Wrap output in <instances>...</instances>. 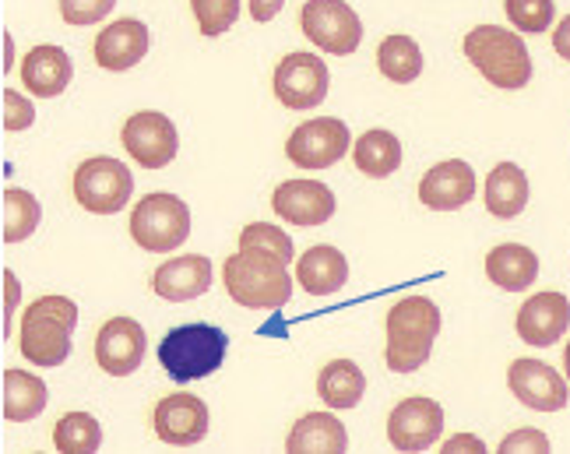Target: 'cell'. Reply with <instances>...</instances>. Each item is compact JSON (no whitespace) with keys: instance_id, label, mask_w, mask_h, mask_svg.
<instances>
[{"instance_id":"cell-1","label":"cell","mask_w":570,"mask_h":454,"mask_svg":"<svg viewBox=\"0 0 570 454\" xmlns=\"http://www.w3.org/2000/svg\"><path fill=\"white\" fill-rule=\"evenodd\" d=\"M223 283L236 307L247 310H282L293 296L289 265L254 247H239V254L229 257L223 268Z\"/></svg>"},{"instance_id":"cell-2","label":"cell","mask_w":570,"mask_h":454,"mask_svg":"<svg viewBox=\"0 0 570 454\" xmlns=\"http://www.w3.org/2000/svg\"><path fill=\"white\" fill-rule=\"evenodd\" d=\"M441 335V307L426 296H405L387 310V371L412 374L430 359Z\"/></svg>"},{"instance_id":"cell-3","label":"cell","mask_w":570,"mask_h":454,"mask_svg":"<svg viewBox=\"0 0 570 454\" xmlns=\"http://www.w3.org/2000/svg\"><path fill=\"white\" fill-rule=\"evenodd\" d=\"M226 353H229V335L208 320L169 328L159 342V363L177 384L212 377L223 366Z\"/></svg>"},{"instance_id":"cell-4","label":"cell","mask_w":570,"mask_h":454,"mask_svg":"<svg viewBox=\"0 0 570 454\" xmlns=\"http://www.w3.org/2000/svg\"><path fill=\"white\" fill-rule=\"evenodd\" d=\"M78 328V307L68 296H39L21 317V356L36 366H60L71 356V335Z\"/></svg>"},{"instance_id":"cell-5","label":"cell","mask_w":570,"mask_h":454,"mask_svg":"<svg viewBox=\"0 0 570 454\" xmlns=\"http://www.w3.org/2000/svg\"><path fill=\"white\" fill-rule=\"evenodd\" d=\"M462 50L472 60V68L490 85H497V89H524L532 81L529 47L511 29L479 26L465 36Z\"/></svg>"},{"instance_id":"cell-6","label":"cell","mask_w":570,"mask_h":454,"mask_svg":"<svg viewBox=\"0 0 570 454\" xmlns=\"http://www.w3.org/2000/svg\"><path fill=\"white\" fill-rule=\"evenodd\" d=\"M130 236L148 254L177 250L190 236V208L166 190L148 194L130 211Z\"/></svg>"},{"instance_id":"cell-7","label":"cell","mask_w":570,"mask_h":454,"mask_svg":"<svg viewBox=\"0 0 570 454\" xmlns=\"http://www.w3.org/2000/svg\"><path fill=\"white\" fill-rule=\"evenodd\" d=\"M130 194H135V177H130V169L114 156L85 159L75 169V198L85 211L117 215L130 201Z\"/></svg>"},{"instance_id":"cell-8","label":"cell","mask_w":570,"mask_h":454,"mask_svg":"<svg viewBox=\"0 0 570 454\" xmlns=\"http://www.w3.org/2000/svg\"><path fill=\"white\" fill-rule=\"evenodd\" d=\"M303 36L332 57H348L363 42V21L345 0H306L299 11Z\"/></svg>"},{"instance_id":"cell-9","label":"cell","mask_w":570,"mask_h":454,"mask_svg":"<svg viewBox=\"0 0 570 454\" xmlns=\"http://www.w3.org/2000/svg\"><path fill=\"white\" fill-rule=\"evenodd\" d=\"M120 145L141 169H166L180 151L177 127H173V120L166 114H156V110L130 114L124 124Z\"/></svg>"},{"instance_id":"cell-10","label":"cell","mask_w":570,"mask_h":454,"mask_svg":"<svg viewBox=\"0 0 570 454\" xmlns=\"http://www.w3.org/2000/svg\"><path fill=\"white\" fill-rule=\"evenodd\" d=\"M327 63L317 53H289L275 68V96L285 110H317L327 99Z\"/></svg>"},{"instance_id":"cell-11","label":"cell","mask_w":570,"mask_h":454,"mask_svg":"<svg viewBox=\"0 0 570 454\" xmlns=\"http://www.w3.org/2000/svg\"><path fill=\"white\" fill-rule=\"evenodd\" d=\"M348 127L338 117H317L299 124L293 138L285 141V156L293 159V166L299 169H327L338 159H345L348 151Z\"/></svg>"},{"instance_id":"cell-12","label":"cell","mask_w":570,"mask_h":454,"mask_svg":"<svg viewBox=\"0 0 570 454\" xmlns=\"http://www.w3.org/2000/svg\"><path fill=\"white\" fill-rule=\"evenodd\" d=\"M444 434V408L426 395L399 402L387 416V441L394 451H426Z\"/></svg>"},{"instance_id":"cell-13","label":"cell","mask_w":570,"mask_h":454,"mask_svg":"<svg viewBox=\"0 0 570 454\" xmlns=\"http://www.w3.org/2000/svg\"><path fill=\"white\" fill-rule=\"evenodd\" d=\"M151 426H156V437L169 447H190L202 444L208 437V405L197 395H166L156 413H151Z\"/></svg>"},{"instance_id":"cell-14","label":"cell","mask_w":570,"mask_h":454,"mask_svg":"<svg viewBox=\"0 0 570 454\" xmlns=\"http://www.w3.org/2000/svg\"><path fill=\"white\" fill-rule=\"evenodd\" d=\"M272 208L289 226L314 229L335 215V194L321 180H285L272 194Z\"/></svg>"},{"instance_id":"cell-15","label":"cell","mask_w":570,"mask_h":454,"mask_svg":"<svg viewBox=\"0 0 570 454\" xmlns=\"http://www.w3.org/2000/svg\"><path fill=\"white\" fill-rule=\"evenodd\" d=\"M145 353H148L145 328L135 317L106 320L96 335V363L109 377H130L141 366Z\"/></svg>"},{"instance_id":"cell-16","label":"cell","mask_w":570,"mask_h":454,"mask_svg":"<svg viewBox=\"0 0 570 454\" xmlns=\"http://www.w3.org/2000/svg\"><path fill=\"white\" fill-rule=\"evenodd\" d=\"M508 384H511V392L518 395V402L535 408V413H560V408L567 405V398H570L563 377L553 371L550 363H542V359H518V363H511Z\"/></svg>"},{"instance_id":"cell-17","label":"cell","mask_w":570,"mask_h":454,"mask_svg":"<svg viewBox=\"0 0 570 454\" xmlns=\"http://www.w3.org/2000/svg\"><path fill=\"white\" fill-rule=\"evenodd\" d=\"M570 324V299L563 293H539L524 299L518 310V338L535 345V349H550L567 335Z\"/></svg>"},{"instance_id":"cell-18","label":"cell","mask_w":570,"mask_h":454,"mask_svg":"<svg viewBox=\"0 0 570 454\" xmlns=\"http://www.w3.org/2000/svg\"><path fill=\"white\" fill-rule=\"evenodd\" d=\"M151 47V32L138 18H120L96 36V63L102 71H130L138 68Z\"/></svg>"},{"instance_id":"cell-19","label":"cell","mask_w":570,"mask_h":454,"mask_svg":"<svg viewBox=\"0 0 570 454\" xmlns=\"http://www.w3.org/2000/svg\"><path fill=\"white\" fill-rule=\"evenodd\" d=\"M475 194V172L462 159H448L433 166L420 180V201L433 211H458L472 201Z\"/></svg>"},{"instance_id":"cell-20","label":"cell","mask_w":570,"mask_h":454,"mask_svg":"<svg viewBox=\"0 0 570 454\" xmlns=\"http://www.w3.org/2000/svg\"><path fill=\"white\" fill-rule=\"evenodd\" d=\"M151 289L169 303H187L212 289V261L205 254H184L159 265L151 275Z\"/></svg>"},{"instance_id":"cell-21","label":"cell","mask_w":570,"mask_h":454,"mask_svg":"<svg viewBox=\"0 0 570 454\" xmlns=\"http://www.w3.org/2000/svg\"><path fill=\"white\" fill-rule=\"evenodd\" d=\"M75 63L60 47H32V53L21 60V81L39 99H53L71 85Z\"/></svg>"},{"instance_id":"cell-22","label":"cell","mask_w":570,"mask_h":454,"mask_svg":"<svg viewBox=\"0 0 570 454\" xmlns=\"http://www.w3.org/2000/svg\"><path fill=\"white\" fill-rule=\"evenodd\" d=\"M296 283L311 296H332L348 283V261L338 247H311L296 261Z\"/></svg>"},{"instance_id":"cell-23","label":"cell","mask_w":570,"mask_h":454,"mask_svg":"<svg viewBox=\"0 0 570 454\" xmlns=\"http://www.w3.org/2000/svg\"><path fill=\"white\" fill-rule=\"evenodd\" d=\"M285 451L293 454H342L348 451V430L332 413H306L299 423H293Z\"/></svg>"},{"instance_id":"cell-24","label":"cell","mask_w":570,"mask_h":454,"mask_svg":"<svg viewBox=\"0 0 570 454\" xmlns=\"http://www.w3.org/2000/svg\"><path fill=\"white\" fill-rule=\"evenodd\" d=\"M487 275L503 293H524L539 278V257L521 244H500L487 257Z\"/></svg>"},{"instance_id":"cell-25","label":"cell","mask_w":570,"mask_h":454,"mask_svg":"<svg viewBox=\"0 0 570 454\" xmlns=\"http://www.w3.org/2000/svg\"><path fill=\"white\" fill-rule=\"evenodd\" d=\"M487 211L497 219H518L529 205V177L518 162H500L487 177Z\"/></svg>"},{"instance_id":"cell-26","label":"cell","mask_w":570,"mask_h":454,"mask_svg":"<svg viewBox=\"0 0 570 454\" xmlns=\"http://www.w3.org/2000/svg\"><path fill=\"white\" fill-rule=\"evenodd\" d=\"M47 384L36 374L8 366L4 371V420L8 423H29L47 408Z\"/></svg>"},{"instance_id":"cell-27","label":"cell","mask_w":570,"mask_h":454,"mask_svg":"<svg viewBox=\"0 0 570 454\" xmlns=\"http://www.w3.org/2000/svg\"><path fill=\"white\" fill-rule=\"evenodd\" d=\"M366 392V377L353 359H332L317 377V395L332 408H356Z\"/></svg>"},{"instance_id":"cell-28","label":"cell","mask_w":570,"mask_h":454,"mask_svg":"<svg viewBox=\"0 0 570 454\" xmlns=\"http://www.w3.org/2000/svg\"><path fill=\"white\" fill-rule=\"evenodd\" d=\"M353 159H356V169L363 172V177L384 180L402 166V141L391 131H366L353 145Z\"/></svg>"},{"instance_id":"cell-29","label":"cell","mask_w":570,"mask_h":454,"mask_svg":"<svg viewBox=\"0 0 570 454\" xmlns=\"http://www.w3.org/2000/svg\"><path fill=\"white\" fill-rule=\"evenodd\" d=\"M377 68L387 81L409 85L423 75V50L409 36H387L377 50Z\"/></svg>"},{"instance_id":"cell-30","label":"cell","mask_w":570,"mask_h":454,"mask_svg":"<svg viewBox=\"0 0 570 454\" xmlns=\"http://www.w3.org/2000/svg\"><path fill=\"white\" fill-rule=\"evenodd\" d=\"M102 444V426L89 413H68L53 426V447L60 454H92Z\"/></svg>"},{"instance_id":"cell-31","label":"cell","mask_w":570,"mask_h":454,"mask_svg":"<svg viewBox=\"0 0 570 454\" xmlns=\"http://www.w3.org/2000/svg\"><path fill=\"white\" fill-rule=\"evenodd\" d=\"M39 219H42V208L29 190H18V187L4 190V240L8 244L29 240L39 229Z\"/></svg>"},{"instance_id":"cell-32","label":"cell","mask_w":570,"mask_h":454,"mask_svg":"<svg viewBox=\"0 0 570 454\" xmlns=\"http://www.w3.org/2000/svg\"><path fill=\"white\" fill-rule=\"evenodd\" d=\"M239 247H254V250L275 254L278 261H285V265H293V254H296L289 233H282L272 223H250V226H244V233H239Z\"/></svg>"},{"instance_id":"cell-33","label":"cell","mask_w":570,"mask_h":454,"mask_svg":"<svg viewBox=\"0 0 570 454\" xmlns=\"http://www.w3.org/2000/svg\"><path fill=\"white\" fill-rule=\"evenodd\" d=\"M503 8H508L511 26L521 32H546L557 18L553 0H503Z\"/></svg>"},{"instance_id":"cell-34","label":"cell","mask_w":570,"mask_h":454,"mask_svg":"<svg viewBox=\"0 0 570 454\" xmlns=\"http://www.w3.org/2000/svg\"><path fill=\"white\" fill-rule=\"evenodd\" d=\"M190 8L205 36H223L239 18V0H190Z\"/></svg>"},{"instance_id":"cell-35","label":"cell","mask_w":570,"mask_h":454,"mask_svg":"<svg viewBox=\"0 0 570 454\" xmlns=\"http://www.w3.org/2000/svg\"><path fill=\"white\" fill-rule=\"evenodd\" d=\"M114 8H117V0H60L63 21H68V26H75V29L96 26V21H102Z\"/></svg>"},{"instance_id":"cell-36","label":"cell","mask_w":570,"mask_h":454,"mask_svg":"<svg viewBox=\"0 0 570 454\" xmlns=\"http://www.w3.org/2000/svg\"><path fill=\"white\" fill-rule=\"evenodd\" d=\"M32 120H36V106H32L26 96H21V92L8 89V92H4V127H8V131H11V135L29 131Z\"/></svg>"},{"instance_id":"cell-37","label":"cell","mask_w":570,"mask_h":454,"mask_svg":"<svg viewBox=\"0 0 570 454\" xmlns=\"http://www.w3.org/2000/svg\"><path fill=\"white\" fill-rule=\"evenodd\" d=\"M546 454L550 451V437L542 430H514L500 441V454Z\"/></svg>"},{"instance_id":"cell-38","label":"cell","mask_w":570,"mask_h":454,"mask_svg":"<svg viewBox=\"0 0 570 454\" xmlns=\"http://www.w3.org/2000/svg\"><path fill=\"white\" fill-rule=\"evenodd\" d=\"M18 299H21V283H18V275L8 268V272H4V310H8V332H11V310H18Z\"/></svg>"},{"instance_id":"cell-39","label":"cell","mask_w":570,"mask_h":454,"mask_svg":"<svg viewBox=\"0 0 570 454\" xmlns=\"http://www.w3.org/2000/svg\"><path fill=\"white\" fill-rule=\"evenodd\" d=\"M282 4L285 0H250V14H254V21L265 26V21H272L282 11Z\"/></svg>"},{"instance_id":"cell-40","label":"cell","mask_w":570,"mask_h":454,"mask_svg":"<svg viewBox=\"0 0 570 454\" xmlns=\"http://www.w3.org/2000/svg\"><path fill=\"white\" fill-rule=\"evenodd\" d=\"M553 50H557L563 60H570V14L553 29Z\"/></svg>"},{"instance_id":"cell-41","label":"cell","mask_w":570,"mask_h":454,"mask_svg":"<svg viewBox=\"0 0 570 454\" xmlns=\"http://www.w3.org/2000/svg\"><path fill=\"white\" fill-rule=\"evenodd\" d=\"M458 451H487V444H482L479 437H469V434H458L444 444V454H458Z\"/></svg>"},{"instance_id":"cell-42","label":"cell","mask_w":570,"mask_h":454,"mask_svg":"<svg viewBox=\"0 0 570 454\" xmlns=\"http://www.w3.org/2000/svg\"><path fill=\"white\" fill-rule=\"evenodd\" d=\"M4 50H8V57H4V71H11V63H14V42H11V36H4Z\"/></svg>"},{"instance_id":"cell-43","label":"cell","mask_w":570,"mask_h":454,"mask_svg":"<svg viewBox=\"0 0 570 454\" xmlns=\"http://www.w3.org/2000/svg\"><path fill=\"white\" fill-rule=\"evenodd\" d=\"M563 366H567V381H570V342H567V349H563Z\"/></svg>"}]
</instances>
